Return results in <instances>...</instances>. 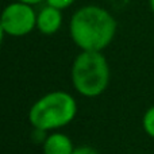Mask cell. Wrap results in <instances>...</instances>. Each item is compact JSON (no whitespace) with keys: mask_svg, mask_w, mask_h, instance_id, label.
<instances>
[{"mask_svg":"<svg viewBox=\"0 0 154 154\" xmlns=\"http://www.w3.org/2000/svg\"><path fill=\"white\" fill-rule=\"evenodd\" d=\"M116 29L114 16L93 4L79 8L69 22L70 38L84 51H103L115 38Z\"/></svg>","mask_w":154,"mask_h":154,"instance_id":"6da1fadb","label":"cell"},{"mask_svg":"<svg viewBox=\"0 0 154 154\" xmlns=\"http://www.w3.org/2000/svg\"><path fill=\"white\" fill-rule=\"evenodd\" d=\"M77 115V103L70 93L53 91L39 97L29 111V122L35 130L56 131L68 126Z\"/></svg>","mask_w":154,"mask_h":154,"instance_id":"7a4b0ae2","label":"cell"},{"mask_svg":"<svg viewBox=\"0 0 154 154\" xmlns=\"http://www.w3.org/2000/svg\"><path fill=\"white\" fill-rule=\"evenodd\" d=\"M73 88L85 97L104 93L109 84V66L101 51H84L75 58L70 69Z\"/></svg>","mask_w":154,"mask_h":154,"instance_id":"3957f363","label":"cell"},{"mask_svg":"<svg viewBox=\"0 0 154 154\" xmlns=\"http://www.w3.org/2000/svg\"><path fill=\"white\" fill-rule=\"evenodd\" d=\"M37 27V12L32 5L22 2L8 4L2 12L0 30L10 37H24Z\"/></svg>","mask_w":154,"mask_h":154,"instance_id":"277c9868","label":"cell"},{"mask_svg":"<svg viewBox=\"0 0 154 154\" xmlns=\"http://www.w3.org/2000/svg\"><path fill=\"white\" fill-rule=\"evenodd\" d=\"M62 26V12L61 10L46 4L37 14V29L45 35H53Z\"/></svg>","mask_w":154,"mask_h":154,"instance_id":"5b68a950","label":"cell"},{"mask_svg":"<svg viewBox=\"0 0 154 154\" xmlns=\"http://www.w3.org/2000/svg\"><path fill=\"white\" fill-rule=\"evenodd\" d=\"M76 147L72 139L62 133H51L42 142L43 154H73Z\"/></svg>","mask_w":154,"mask_h":154,"instance_id":"8992f818","label":"cell"},{"mask_svg":"<svg viewBox=\"0 0 154 154\" xmlns=\"http://www.w3.org/2000/svg\"><path fill=\"white\" fill-rule=\"evenodd\" d=\"M142 126H143L145 133L149 137L154 138V106L150 107L143 115L142 119Z\"/></svg>","mask_w":154,"mask_h":154,"instance_id":"52a82bcc","label":"cell"},{"mask_svg":"<svg viewBox=\"0 0 154 154\" xmlns=\"http://www.w3.org/2000/svg\"><path fill=\"white\" fill-rule=\"evenodd\" d=\"M46 4L53 5V7L58 8V10H65V8H69L76 0H45Z\"/></svg>","mask_w":154,"mask_h":154,"instance_id":"ba28073f","label":"cell"},{"mask_svg":"<svg viewBox=\"0 0 154 154\" xmlns=\"http://www.w3.org/2000/svg\"><path fill=\"white\" fill-rule=\"evenodd\" d=\"M73 154H99L97 150L91 146H79L75 149Z\"/></svg>","mask_w":154,"mask_h":154,"instance_id":"9c48e42d","label":"cell"},{"mask_svg":"<svg viewBox=\"0 0 154 154\" xmlns=\"http://www.w3.org/2000/svg\"><path fill=\"white\" fill-rule=\"evenodd\" d=\"M16 2L26 3V4H30V5H35V4H39V3L43 2V0H16Z\"/></svg>","mask_w":154,"mask_h":154,"instance_id":"30bf717a","label":"cell"},{"mask_svg":"<svg viewBox=\"0 0 154 154\" xmlns=\"http://www.w3.org/2000/svg\"><path fill=\"white\" fill-rule=\"evenodd\" d=\"M149 4H150V10L154 14V0H149Z\"/></svg>","mask_w":154,"mask_h":154,"instance_id":"8fae6325","label":"cell"}]
</instances>
